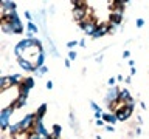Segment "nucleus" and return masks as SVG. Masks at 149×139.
I'll return each mask as SVG.
<instances>
[{"mask_svg":"<svg viewBox=\"0 0 149 139\" xmlns=\"http://www.w3.org/2000/svg\"><path fill=\"white\" fill-rule=\"evenodd\" d=\"M28 93H30V90H28L26 87H23V83L20 87H19V94L20 96H25V97H28Z\"/></svg>","mask_w":149,"mask_h":139,"instance_id":"26","label":"nucleus"},{"mask_svg":"<svg viewBox=\"0 0 149 139\" xmlns=\"http://www.w3.org/2000/svg\"><path fill=\"white\" fill-rule=\"evenodd\" d=\"M26 139H45V138H42L40 134H37V133H30Z\"/></svg>","mask_w":149,"mask_h":139,"instance_id":"31","label":"nucleus"},{"mask_svg":"<svg viewBox=\"0 0 149 139\" xmlns=\"http://www.w3.org/2000/svg\"><path fill=\"white\" fill-rule=\"evenodd\" d=\"M23 14H25V17L28 19V22H33V14H31L30 11H25Z\"/></svg>","mask_w":149,"mask_h":139,"instance_id":"34","label":"nucleus"},{"mask_svg":"<svg viewBox=\"0 0 149 139\" xmlns=\"http://www.w3.org/2000/svg\"><path fill=\"white\" fill-rule=\"evenodd\" d=\"M34 85H36V82H34V79H33V77H26L25 81H23V87H26L28 90H33Z\"/></svg>","mask_w":149,"mask_h":139,"instance_id":"24","label":"nucleus"},{"mask_svg":"<svg viewBox=\"0 0 149 139\" xmlns=\"http://www.w3.org/2000/svg\"><path fill=\"white\" fill-rule=\"evenodd\" d=\"M23 53H25V50H23L19 43L14 46V56H16L17 59H22V57H23Z\"/></svg>","mask_w":149,"mask_h":139,"instance_id":"23","label":"nucleus"},{"mask_svg":"<svg viewBox=\"0 0 149 139\" xmlns=\"http://www.w3.org/2000/svg\"><path fill=\"white\" fill-rule=\"evenodd\" d=\"M76 51H70V53H68V59L70 60H76Z\"/></svg>","mask_w":149,"mask_h":139,"instance_id":"33","label":"nucleus"},{"mask_svg":"<svg viewBox=\"0 0 149 139\" xmlns=\"http://www.w3.org/2000/svg\"><path fill=\"white\" fill-rule=\"evenodd\" d=\"M124 107H127V108L134 110V108H135V99H134V97H130V99L126 100V102H124Z\"/></svg>","mask_w":149,"mask_h":139,"instance_id":"27","label":"nucleus"},{"mask_svg":"<svg viewBox=\"0 0 149 139\" xmlns=\"http://www.w3.org/2000/svg\"><path fill=\"white\" fill-rule=\"evenodd\" d=\"M115 114H116V118H118V120H121V122H124V120H127V119L130 118V116L124 111V108H123V110H120V111H116Z\"/></svg>","mask_w":149,"mask_h":139,"instance_id":"22","label":"nucleus"},{"mask_svg":"<svg viewBox=\"0 0 149 139\" xmlns=\"http://www.w3.org/2000/svg\"><path fill=\"white\" fill-rule=\"evenodd\" d=\"M33 133L40 134V136L45 138V139H48L50 134H51V133H48V130L44 127V122H42V120H37V122L34 124V127H33Z\"/></svg>","mask_w":149,"mask_h":139,"instance_id":"5","label":"nucleus"},{"mask_svg":"<svg viewBox=\"0 0 149 139\" xmlns=\"http://www.w3.org/2000/svg\"><path fill=\"white\" fill-rule=\"evenodd\" d=\"M9 87H13L11 76H3L2 79H0V91H6Z\"/></svg>","mask_w":149,"mask_h":139,"instance_id":"10","label":"nucleus"},{"mask_svg":"<svg viewBox=\"0 0 149 139\" xmlns=\"http://www.w3.org/2000/svg\"><path fill=\"white\" fill-rule=\"evenodd\" d=\"M26 31H28V32H33V34H36V32H39V25H36L34 22H28V23H26Z\"/></svg>","mask_w":149,"mask_h":139,"instance_id":"20","label":"nucleus"},{"mask_svg":"<svg viewBox=\"0 0 149 139\" xmlns=\"http://www.w3.org/2000/svg\"><path fill=\"white\" fill-rule=\"evenodd\" d=\"M9 23H11V26H13V30H14V32H16V34H22V32H23V25H22L20 19L9 20Z\"/></svg>","mask_w":149,"mask_h":139,"instance_id":"11","label":"nucleus"},{"mask_svg":"<svg viewBox=\"0 0 149 139\" xmlns=\"http://www.w3.org/2000/svg\"><path fill=\"white\" fill-rule=\"evenodd\" d=\"M14 110H16V108H14L13 105L2 108V111H0V130H8V127L11 125V124H9V118L13 116Z\"/></svg>","mask_w":149,"mask_h":139,"instance_id":"1","label":"nucleus"},{"mask_svg":"<svg viewBox=\"0 0 149 139\" xmlns=\"http://www.w3.org/2000/svg\"><path fill=\"white\" fill-rule=\"evenodd\" d=\"M45 87L48 88V90H51V88H53V82H51V81H48V82L45 83Z\"/></svg>","mask_w":149,"mask_h":139,"instance_id":"41","label":"nucleus"},{"mask_svg":"<svg viewBox=\"0 0 149 139\" xmlns=\"http://www.w3.org/2000/svg\"><path fill=\"white\" fill-rule=\"evenodd\" d=\"M34 124H36V116H34V113L25 114V116L22 118V120L19 122V125H20V130H22V133L28 131V130H33Z\"/></svg>","mask_w":149,"mask_h":139,"instance_id":"3","label":"nucleus"},{"mask_svg":"<svg viewBox=\"0 0 149 139\" xmlns=\"http://www.w3.org/2000/svg\"><path fill=\"white\" fill-rule=\"evenodd\" d=\"M135 133H137V134H141V128H140V127H138L137 130H135Z\"/></svg>","mask_w":149,"mask_h":139,"instance_id":"48","label":"nucleus"},{"mask_svg":"<svg viewBox=\"0 0 149 139\" xmlns=\"http://www.w3.org/2000/svg\"><path fill=\"white\" fill-rule=\"evenodd\" d=\"M116 28H118V25H115V23H110V22H109V34H113V32L116 31Z\"/></svg>","mask_w":149,"mask_h":139,"instance_id":"30","label":"nucleus"},{"mask_svg":"<svg viewBox=\"0 0 149 139\" xmlns=\"http://www.w3.org/2000/svg\"><path fill=\"white\" fill-rule=\"evenodd\" d=\"M124 82H126V83H130V82H132V77H130V76H129V77H126V81H124Z\"/></svg>","mask_w":149,"mask_h":139,"instance_id":"46","label":"nucleus"},{"mask_svg":"<svg viewBox=\"0 0 149 139\" xmlns=\"http://www.w3.org/2000/svg\"><path fill=\"white\" fill-rule=\"evenodd\" d=\"M61 131H62V128H61V125L54 124V125H53V131H51V134H50V136H51V138H54V139H59V136H61Z\"/></svg>","mask_w":149,"mask_h":139,"instance_id":"21","label":"nucleus"},{"mask_svg":"<svg viewBox=\"0 0 149 139\" xmlns=\"http://www.w3.org/2000/svg\"><path fill=\"white\" fill-rule=\"evenodd\" d=\"M2 31L5 32V34H16L9 22H2Z\"/></svg>","mask_w":149,"mask_h":139,"instance_id":"18","label":"nucleus"},{"mask_svg":"<svg viewBox=\"0 0 149 139\" xmlns=\"http://www.w3.org/2000/svg\"><path fill=\"white\" fill-rule=\"evenodd\" d=\"M104 122H106L104 119H98V120H95V124L98 125V127H102V125H104Z\"/></svg>","mask_w":149,"mask_h":139,"instance_id":"37","label":"nucleus"},{"mask_svg":"<svg viewBox=\"0 0 149 139\" xmlns=\"http://www.w3.org/2000/svg\"><path fill=\"white\" fill-rule=\"evenodd\" d=\"M102 119H104L109 125H113V124L116 122V120H118V118H116V114H115V113H104Z\"/></svg>","mask_w":149,"mask_h":139,"instance_id":"15","label":"nucleus"},{"mask_svg":"<svg viewBox=\"0 0 149 139\" xmlns=\"http://www.w3.org/2000/svg\"><path fill=\"white\" fill-rule=\"evenodd\" d=\"M137 26L138 28H143L144 26V19H137Z\"/></svg>","mask_w":149,"mask_h":139,"instance_id":"35","label":"nucleus"},{"mask_svg":"<svg viewBox=\"0 0 149 139\" xmlns=\"http://www.w3.org/2000/svg\"><path fill=\"white\" fill-rule=\"evenodd\" d=\"M87 12H88L87 8H73V17H74V20H76L78 23L82 22V20H86V19H87Z\"/></svg>","mask_w":149,"mask_h":139,"instance_id":"6","label":"nucleus"},{"mask_svg":"<svg viewBox=\"0 0 149 139\" xmlns=\"http://www.w3.org/2000/svg\"><path fill=\"white\" fill-rule=\"evenodd\" d=\"M25 39H36V37H34V34H33V32L25 31Z\"/></svg>","mask_w":149,"mask_h":139,"instance_id":"36","label":"nucleus"},{"mask_svg":"<svg viewBox=\"0 0 149 139\" xmlns=\"http://www.w3.org/2000/svg\"><path fill=\"white\" fill-rule=\"evenodd\" d=\"M109 34V23H98L96 32L93 34V39H100V37Z\"/></svg>","mask_w":149,"mask_h":139,"instance_id":"9","label":"nucleus"},{"mask_svg":"<svg viewBox=\"0 0 149 139\" xmlns=\"http://www.w3.org/2000/svg\"><path fill=\"white\" fill-rule=\"evenodd\" d=\"M113 125H107V127H106V131H109V133H112V131H113Z\"/></svg>","mask_w":149,"mask_h":139,"instance_id":"40","label":"nucleus"},{"mask_svg":"<svg viewBox=\"0 0 149 139\" xmlns=\"http://www.w3.org/2000/svg\"><path fill=\"white\" fill-rule=\"evenodd\" d=\"M102 116H104V113H102V111H98V113H95L96 120H98V119H102Z\"/></svg>","mask_w":149,"mask_h":139,"instance_id":"38","label":"nucleus"},{"mask_svg":"<svg viewBox=\"0 0 149 139\" xmlns=\"http://www.w3.org/2000/svg\"><path fill=\"white\" fill-rule=\"evenodd\" d=\"M8 131H9V134H11V136H17L19 133H22L19 122H17V124H11V125H9V127H8Z\"/></svg>","mask_w":149,"mask_h":139,"instance_id":"16","label":"nucleus"},{"mask_svg":"<svg viewBox=\"0 0 149 139\" xmlns=\"http://www.w3.org/2000/svg\"><path fill=\"white\" fill-rule=\"evenodd\" d=\"M96 62H102V54H100V56L96 57Z\"/></svg>","mask_w":149,"mask_h":139,"instance_id":"45","label":"nucleus"},{"mask_svg":"<svg viewBox=\"0 0 149 139\" xmlns=\"http://www.w3.org/2000/svg\"><path fill=\"white\" fill-rule=\"evenodd\" d=\"M115 83H116V77H110L109 81H107V85H109V88L115 87Z\"/></svg>","mask_w":149,"mask_h":139,"instance_id":"32","label":"nucleus"},{"mask_svg":"<svg viewBox=\"0 0 149 139\" xmlns=\"http://www.w3.org/2000/svg\"><path fill=\"white\" fill-rule=\"evenodd\" d=\"M118 97H120V88L112 87V88H109V90H107V93H106L104 102L110 107L112 104H116V102H118Z\"/></svg>","mask_w":149,"mask_h":139,"instance_id":"4","label":"nucleus"},{"mask_svg":"<svg viewBox=\"0 0 149 139\" xmlns=\"http://www.w3.org/2000/svg\"><path fill=\"white\" fill-rule=\"evenodd\" d=\"M26 105V97L25 96H20V94H19L17 96V99L16 100H14V104H13V107H14V108H22V107H25Z\"/></svg>","mask_w":149,"mask_h":139,"instance_id":"14","label":"nucleus"},{"mask_svg":"<svg viewBox=\"0 0 149 139\" xmlns=\"http://www.w3.org/2000/svg\"><path fill=\"white\" fill-rule=\"evenodd\" d=\"M47 71H48V68H47L45 65H44V67H40V68H36V70H34V76L42 77V76H45V74H47Z\"/></svg>","mask_w":149,"mask_h":139,"instance_id":"25","label":"nucleus"},{"mask_svg":"<svg viewBox=\"0 0 149 139\" xmlns=\"http://www.w3.org/2000/svg\"><path fill=\"white\" fill-rule=\"evenodd\" d=\"M130 97H132V96H130V93H129L127 88H123V90H120V97H118L120 102H123V104H124V102L127 100V99H130Z\"/></svg>","mask_w":149,"mask_h":139,"instance_id":"17","label":"nucleus"},{"mask_svg":"<svg viewBox=\"0 0 149 139\" xmlns=\"http://www.w3.org/2000/svg\"><path fill=\"white\" fill-rule=\"evenodd\" d=\"M64 65H65L67 68H70V65H72V60H70V59H65V60H64Z\"/></svg>","mask_w":149,"mask_h":139,"instance_id":"39","label":"nucleus"},{"mask_svg":"<svg viewBox=\"0 0 149 139\" xmlns=\"http://www.w3.org/2000/svg\"><path fill=\"white\" fill-rule=\"evenodd\" d=\"M135 73H137V70H135V68H130V76H134Z\"/></svg>","mask_w":149,"mask_h":139,"instance_id":"47","label":"nucleus"},{"mask_svg":"<svg viewBox=\"0 0 149 139\" xmlns=\"http://www.w3.org/2000/svg\"><path fill=\"white\" fill-rule=\"evenodd\" d=\"M17 63H19V67H20L22 70H25V71H31V73H34V70H36V65H34V63H31L30 60L25 59V57L17 59Z\"/></svg>","mask_w":149,"mask_h":139,"instance_id":"7","label":"nucleus"},{"mask_svg":"<svg viewBox=\"0 0 149 139\" xmlns=\"http://www.w3.org/2000/svg\"><path fill=\"white\" fill-rule=\"evenodd\" d=\"M11 81H13V85H19V87H20L25 79L22 77V74H11Z\"/></svg>","mask_w":149,"mask_h":139,"instance_id":"19","label":"nucleus"},{"mask_svg":"<svg viewBox=\"0 0 149 139\" xmlns=\"http://www.w3.org/2000/svg\"><path fill=\"white\" fill-rule=\"evenodd\" d=\"M116 82H124V81H123V76H121V74H118V76H116Z\"/></svg>","mask_w":149,"mask_h":139,"instance_id":"44","label":"nucleus"},{"mask_svg":"<svg viewBox=\"0 0 149 139\" xmlns=\"http://www.w3.org/2000/svg\"><path fill=\"white\" fill-rule=\"evenodd\" d=\"M79 46H82V48L86 46V39H81V40H79Z\"/></svg>","mask_w":149,"mask_h":139,"instance_id":"43","label":"nucleus"},{"mask_svg":"<svg viewBox=\"0 0 149 139\" xmlns=\"http://www.w3.org/2000/svg\"><path fill=\"white\" fill-rule=\"evenodd\" d=\"M129 56H130V51H127V50H126L124 53H123V57H124V59H129Z\"/></svg>","mask_w":149,"mask_h":139,"instance_id":"42","label":"nucleus"},{"mask_svg":"<svg viewBox=\"0 0 149 139\" xmlns=\"http://www.w3.org/2000/svg\"><path fill=\"white\" fill-rule=\"evenodd\" d=\"M45 113H47V104H42L39 108L36 110V113H34V116H36V122H37V120H42V119H44Z\"/></svg>","mask_w":149,"mask_h":139,"instance_id":"12","label":"nucleus"},{"mask_svg":"<svg viewBox=\"0 0 149 139\" xmlns=\"http://www.w3.org/2000/svg\"><path fill=\"white\" fill-rule=\"evenodd\" d=\"M79 28L86 32L87 36H92L93 37V34L96 32V28H98V23L93 20V19H90V17H87L86 20H82V22H79Z\"/></svg>","mask_w":149,"mask_h":139,"instance_id":"2","label":"nucleus"},{"mask_svg":"<svg viewBox=\"0 0 149 139\" xmlns=\"http://www.w3.org/2000/svg\"><path fill=\"white\" fill-rule=\"evenodd\" d=\"M90 108L95 111V113H98V111H102V110H101V107L98 105L96 102H93V100H90Z\"/></svg>","mask_w":149,"mask_h":139,"instance_id":"28","label":"nucleus"},{"mask_svg":"<svg viewBox=\"0 0 149 139\" xmlns=\"http://www.w3.org/2000/svg\"><path fill=\"white\" fill-rule=\"evenodd\" d=\"M76 45H79V42H78V40H70L68 43H67V48H68L70 51H73V48H74Z\"/></svg>","mask_w":149,"mask_h":139,"instance_id":"29","label":"nucleus"},{"mask_svg":"<svg viewBox=\"0 0 149 139\" xmlns=\"http://www.w3.org/2000/svg\"><path fill=\"white\" fill-rule=\"evenodd\" d=\"M0 6H2V11H3V16H9V12L14 11L17 6H16V3L14 2H8V0H2L0 2Z\"/></svg>","mask_w":149,"mask_h":139,"instance_id":"8","label":"nucleus"},{"mask_svg":"<svg viewBox=\"0 0 149 139\" xmlns=\"http://www.w3.org/2000/svg\"><path fill=\"white\" fill-rule=\"evenodd\" d=\"M44 63H45V54H44V50H42V51H39V53H37V56H36L34 65H36V68H40V67H44Z\"/></svg>","mask_w":149,"mask_h":139,"instance_id":"13","label":"nucleus"}]
</instances>
